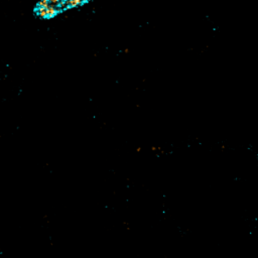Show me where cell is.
<instances>
[{"label":"cell","mask_w":258,"mask_h":258,"mask_svg":"<svg viewBox=\"0 0 258 258\" xmlns=\"http://www.w3.org/2000/svg\"><path fill=\"white\" fill-rule=\"evenodd\" d=\"M64 0H40L36 6V14L41 18H52L63 9Z\"/></svg>","instance_id":"6da1fadb"},{"label":"cell","mask_w":258,"mask_h":258,"mask_svg":"<svg viewBox=\"0 0 258 258\" xmlns=\"http://www.w3.org/2000/svg\"><path fill=\"white\" fill-rule=\"evenodd\" d=\"M88 0H64L63 1V9H70V8H75L77 6L83 5L86 3Z\"/></svg>","instance_id":"7a4b0ae2"}]
</instances>
